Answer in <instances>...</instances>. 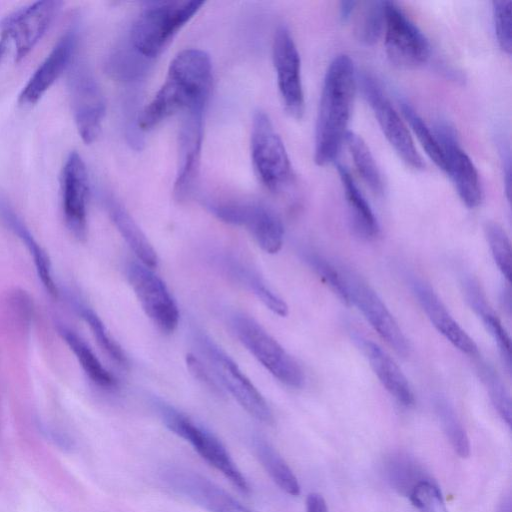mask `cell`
Instances as JSON below:
<instances>
[{
  "instance_id": "1",
  "label": "cell",
  "mask_w": 512,
  "mask_h": 512,
  "mask_svg": "<svg viewBox=\"0 0 512 512\" xmlns=\"http://www.w3.org/2000/svg\"><path fill=\"white\" fill-rule=\"evenodd\" d=\"M212 83L209 55L199 49H185L171 61L165 81L138 119L142 130L185 110L206 106Z\"/></svg>"
},
{
  "instance_id": "2",
  "label": "cell",
  "mask_w": 512,
  "mask_h": 512,
  "mask_svg": "<svg viewBox=\"0 0 512 512\" xmlns=\"http://www.w3.org/2000/svg\"><path fill=\"white\" fill-rule=\"evenodd\" d=\"M356 80L351 58L335 56L325 73L316 121L314 161L319 166L335 161L344 144Z\"/></svg>"
},
{
  "instance_id": "3",
  "label": "cell",
  "mask_w": 512,
  "mask_h": 512,
  "mask_svg": "<svg viewBox=\"0 0 512 512\" xmlns=\"http://www.w3.org/2000/svg\"><path fill=\"white\" fill-rule=\"evenodd\" d=\"M203 4L197 0L148 3L132 25L131 47L144 59L157 57Z\"/></svg>"
},
{
  "instance_id": "4",
  "label": "cell",
  "mask_w": 512,
  "mask_h": 512,
  "mask_svg": "<svg viewBox=\"0 0 512 512\" xmlns=\"http://www.w3.org/2000/svg\"><path fill=\"white\" fill-rule=\"evenodd\" d=\"M155 406L170 431L187 441L208 464L222 473L239 491L250 492L247 479L213 433L162 401H156Z\"/></svg>"
},
{
  "instance_id": "5",
  "label": "cell",
  "mask_w": 512,
  "mask_h": 512,
  "mask_svg": "<svg viewBox=\"0 0 512 512\" xmlns=\"http://www.w3.org/2000/svg\"><path fill=\"white\" fill-rule=\"evenodd\" d=\"M232 326L239 341L276 379L293 388L303 385L298 362L256 320L236 315Z\"/></svg>"
},
{
  "instance_id": "6",
  "label": "cell",
  "mask_w": 512,
  "mask_h": 512,
  "mask_svg": "<svg viewBox=\"0 0 512 512\" xmlns=\"http://www.w3.org/2000/svg\"><path fill=\"white\" fill-rule=\"evenodd\" d=\"M251 158L261 183L270 191L278 192L291 182L293 170L287 151L264 111L253 117Z\"/></svg>"
},
{
  "instance_id": "7",
  "label": "cell",
  "mask_w": 512,
  "mask_h": 512,
  "mask_svg": "<svg viewBox=\"0 0 512 512\" xmlns=\"http://www.w3.org/2000/svg\"><path fill=\"white\" fill-rule=\"evenodd\" d=\"M196 341L217 380L242 408L255 419L267 424L272 423L273 414L265 398L231 357L203 333L197 335Z\"/></svg>"
},
{
  "instance_id": "8",
  "label": "cell",
  "mask_w": 512,
  "mask_h": 512,
  "mask_svg": "<svg viewBox=\"0 0 512 512\" xmlns=\"http://www.w3.org/2000/svg\"><path fill=\"white\" fill-rule=\"evenodd\" d=\"M206 207L221 221L245 227L265 252L274 254L281 249L282 221L266 205L253 201H208Z\"/></svg>"
},
{
  "instance_id": "9",
  "label": "cell",
  "mask_w": 512,
  "mask_h": 512,
  "mask_svg": "<svg viewBox=\"0 0 512 512\" xmlns=\"http://www.w3.org/2000/svg\"><path fill=\"white\" fill-rule=\"evenodd\" d=\"M384 38L387 57L399 68H417L430 56L428 39L392 1H385Z\"/></svg>"
},
{
  "instance_id": "10",
  "label": "cell",
  "mask_w": 512,
  "mask_h": 512,
  "mask_svg": "<svg viewBox=\"0 0 512 512\" xmlns=\"http://www.w3.org/2000/svg\"><path fill=\"white\" fill-rule=\"evenodd\" d=\"M60 2L37 1L26 5L0 23V43L14 46V60H23L40 41L57 14Z\"/></svg>"
},
{
  "instance_id": "11",
  "label": "cell",
  "mask_w": 512,
  "mask_h": 512,
  "mask_svg": "<svg viewBox=\"0 0 512 512\" xmlns=\"http://www.w3.org/2000/svg\"><path fill=\"white\" fill-rule=\"evenodd\" d=\"M350 305H355L371 327L400 356L410 354V344L379 295L359 275L341 267Z\"/></svg>"
},
{
  "instance_id": "12",
  "label": "cell",
  "mask_w": 512,
  "mask_h": 512,
  "mask_svg": "<svg viewBox=\"0 0 512 512\" xmlns=\"http://www.w3.org/2000/svg\"><path fill=\"white\" fill-rule=\"evenodd\" d=\"M68 89L78 133L85 143L90 144L100 134L105 101L95 78L84 63L73 61L70 65Z\"/></svg>"
},
{
  "instance_id": "13",
  "label": "cell",
  "mask_w": 512,
  "mask_h": 512,
  "mask_svg": "<svg viewBox=\"0 0 512 512\" xmlns=\"http://www.w3.org/2000/svg\"><path fill=\"white\" fill-rule=\"evenodd\" d=\"M359 83L383 134L398 156L413 169H424V160L418 153L406 125L377 81L368 74H361Z\"/></svg>"
},
{
  "instance_id": "14",
  "label": "cell",
  "mask_w": 512,
  "mask_h": 512,
  "mask_svg": "<svg viewBox=\"0 0 512 512\" xmlns=\"http://www.w3.org/2000/svg\"><path fill=\"white\" fill-rule=\"evenodd\" d=\"M127 277L147 317L161 332L172 333L179 322V310L163 280L136 262L129 264Z\"/></svg>"
},
{
  "instance_id": "15",
  "label": "cell",
  "mask_w": 512,
  "mask_h": 512,
  "mask_svg": "<svg viewBox=\"0 0 512 512\" xmlns=\"http://www.w3.org/2000/svg\"><path fill=\"white\" fill-rule=\"evenodd\" d=\"M159 474L161 481L171 491L209 512H256L190 469L166 466Z\"/></svg>"
},
{
  "instance_id": "16",
  "label": "cell",
  "mask_w": 512,
  "mask_h": 512,
  "mask_svg": "<svg viewBox=\"0 0 512 512\" xmlns=\"http://www.w3.org/2000/svg\"><path fill=\"white\" fill-rule=\"evenodd\" d=\"M205 106H198L181 113L178 134V164L174 183V197L178 201L189 198L197 184L203 138Z\"/></svg>"
},
{
  "instance_id": "17",
  "label": "cell",
  "mask_w": 512,
  "mask_h": 512,
  "mask_svg": "<svg viewBox=\"0 0 512 512\" xmlns=\"http://www.w3.org/2000/svg\"><path fill=\"white\" fill-rule=\"evenodd\" d=\"M272 58L284 108L291 117L301 119L305 109L301 61L294 40L284 26L276 30Z\"/></svg>"
},
{
  "instance_id": "18",
  "label": "cell",
  "mask_w": 512,
  "mask_h": 512,
  "mask_svg": "<svg viewBox=\"0 0 512 512\" xmlns=\"http://www.w3.org/2000/svg\"><path fill=\"white\" fill-rule=\"evenodd\" d=\"M435 130L445 158V172L451 178L460 199L468 208L478 207L483 199V191L476 167L460 146L452 127L440 123Z\"/></svg>"
},
{
  "instance_id": "19",
  "label": "cell",
  "mask_w": 512,
  "mask_h": 512,
  "mask_svg": "<svg viewBox=\"0 0 512 512\" xmlns=\"http://www.w3.org/2000/svg\"><path fill=\"white\" fill-rule=\"evenodd\" d=\"M62 210L65 223L78 239L87 234L89 178L81 156L73 151L65 160L61 173Z\"/></svg>"
},
{
  "instance_id": "20",
  "label": "cell",
  "mask_w": 512,
  "mask_h": 512,
  "mask_svg": "<svg viewBox=\"0 0 512 512\" xmlns=\"http://www.w3.org/2000/svg\"><path fill=\"white\" fill-rule=\"evenodd\" d=\"M76 44L77 33L74 28H71L58 40L23 87L18 98L20 105L31 106L42 98L72 64Z\"/></svg>"
},
{
  "instance_id": "21",
  "label": "cell",
  "mask_w": 512,
  "mask_h": 512,
  "mask_svg": "<svg viewBox=\"0 0 512 512\" xmlns=\"http://www.w3.org/2000/svg\"><path fill=\"white\" fill-rule=\"evenodd\" d=\"M410 286L419 305L436 330L462 353L469 356L478 355L476 343L453 318L432 287L416 277L410 280Z\"/></svg>"
},
{
  "instance_id": "22",
  "label": "cell",
  "mask_w": 512,
  "mask_h": 512,
  "mask_svg": "<svg viewBox=\"0 0 512 512\" xmlns=\"http://www.w3.org/2000/svg\"><path fill=\"white\" fill-rule=\"evenodd\" d=\"M362 350L382 386L401 405L411 407L415 397L406 376L394 359L373 341L361 340Z\"/></svg>"
},
{
  "instance_id": "23",
  "label": "cell",
  "mask_w": 512,
  "mask_h": 512,
  "mask_svg": "<svg viewBox=\"0 0 512 512\" xmlns=\"http://www.w3.org/2000/svg\"><path fill=\"white\" fill-rule=\"evenodd\" d=\"M348 207L349 223L353 233L360 239L370 241L378 237L380 226L369 203L358 189L349 170L337 164Z\"/></svg>"
},
{
  "instance_id": "24",
  "label": "cell",
  "mask_w": 512,
  "mask_h": 512,
  "mask_svg": "<svg viewBox=\"0 0 512 512\" xmlns=\"http://www.w3.org/2000/svg\"><path fill=\"white\" fill-rule=\"evenodd\" d=\"M462 285L468 304L480 317L486 330L497 344L503 363L506 365L508 372H510L511 341L507 331L489 305L479 282L469 276L464 278Z\"/></svg>"
},
{
  "instance_id": "25",
  "label": "cell",
  "mask_w": 512,
  "mask_h": 512,
  "mask_svg": "<svg viewBox=\"0 0 512 512\" xmlns=\"http://www.w3.org/2000/svg\"><path fill=\"white\" fill-rule=\"evenodd\" d=\"M107 208L113 223L136 257L143 265L156 267V251L130 214L114 199H107Z\"/></svg>"
},
{
  "instance_id": "26",
  "label": "cell",
  "mask_w": 512,
  "mask_h": 512,
  "mask_svg": "<svg viewBox=\"0 0 512 512\" xmlns=\"http://www.w3.org/2000/svg\"><path fill=\"white\" fill-rule=\"evenodd\" d=\"M253 450L274 483L291 496L300 494V485L293 471L278 451L263 437L252 438Z\"/></svg>"
},
{
  "instance_id": "27",
  "label": "cell",
  "mask_w": 512,
  "mask_h": 512,
  "mask_svg": "<svg viewBox=\"0 0 512 512\" xmlns=\"http://www.w3.org/2000/svg\"><path fill=\"white\" fill-rule=\"evenodd\" d=\"M57 330L74 353L85 374L94 384L104 389H111L117 385L116 379L105 369L81 337L64 325H58Z\"/></svg>"
},
{
  "instance_id": "28",
  "label": "cell",
  "mask_w": 512,
  "mask_h": 512,
  "mask_svg": "<svg viewBox=\"0 0 512 512\" xmlns=\"http://www.w3.org/2000/svg\"><path fill=\"white\" fill-rule=\"evenodd\" d=\"M5 221L9 224L11 229L18 235L29 250L37 270V274L48 293L56 297L58 289L53 280L50 260L41 248L38 242L33 238L24 224L16 217V215L9 210H3Z\"/></svg>"
},
{
  "instance_id": "29",
  "label": "cell",
  "mask_w": 512,
  "mask_h": 512,
  "mask_svg": "<svg viewBox=\"0 0 512 512\" xmlns=\"http://www.w3.org/2000/svg\"><path fill=\"white\" fill-rule=\"evenodd\" d=\"M344 144L353 159L358 173L370 190L374 194H382L383 180L381 173L366 142L358 134L348 131Z\"/></svg>"
},
{
  "instance_id": "30",
  "label": "cell",
  "mask_w": 512,
  "mask_h": 512,
  "mask_svg": "<svg viewBox=\"0 0 512 512\" xmlns=\"http://www.w3.org/2000/svg\"><path fill=\"white\" fill-rule=\"evenodd\" d=\"M386 464V472L391 485L406 496H409L419 483L430 480L422 468L406 455L390 457Z\"/></svg>"
},
{
  "instance_id": "31",
  "label": "cell",
  "mask_w": 512,
  "mask_h": 512,
  "mask_svg": "<svg viewBox=\"0 0 512 512\" xmlns=\"http://www.w3.org/2000/svg\"><path fill=\"white\" fill-rule=\"evenodd\" d=\"M434 407L442 429L455 452L462 458L468 457L470 444L467 433L453 406L442 396H437Z\"/></svg>"
},
{
  "instance_id": "32",
  "label": "cell",
  "mask_w": 512,
  "mask_h": 512,
  "mask_svg": "<svg viewBox=\"0 0 512 512\" xmlns=\"http://www.w3.org/2000/svg\"><path fill=\"white\" fill-rule=\"evenodd\" d=\"M385 25V1L366 2L357 18L355 34L366 45L378 41Z\"/></svg>"
},
{
  "instance_id": "33",
  "label": "cell",
  "mask_w": 512,
  "mask_h": 512,
  "mask_svg": "<svg viewBox=\"0 0 512 512\" xmlns=\"http://www.w3.org/2000/svg\"><path fill=\"white\" fill-rule=\"evenodd\" d=\"M478 372L495 410L502 420L510 426L512 419L511 397L502 379L495 369L485 362L479 363Z\"/></svg>"
},
{
  "instance_id": "34",
  "label": "cell",
  "mask_w": 512,
  "mask_h": 512,
  "mask_svg": "<svg viewBox=\"0 0 512 512\" xmlns=\"http://www.w3.org/2000/svg\"><path fill=\"white\" fill-rule=\"evenodd\" d=\"M401 110L426 154L437 167L445 171L444 154L436 136L408 103L401 102Z\"/></svg>"
},
{
  "instance_id": "35",
  "label": "cell",
  "mask_w": 512,
  "mask_h": 512,
  "mask_svg": "<svg viewBox=\"0 0 512 512\" xmlns=\"http://www.w3.org/2000/svg\"><path fill=\"white\" fill-rule=\"evenodd\" d=\"M304 259L322 282L346 305H350L349 294L341 267L314 252H305Z\"/></svg>"
},
{
  "instance_id": "36",
  "label": "cell",
  "mask_w": 512,
  "mask_h": 512,
  "mask_svg": "<svg viewBox=\"0 0 512 512\" xmlns=\"http://www.w3.org/2000/svg\"><path fill=\"white\" fill-rule=\"evenodd\" d=\"M81 317L90 327L92 334L105 354L117 365L126 368L128 359L121 346L114 340L98 315L87 307H80Z\"/></svg>"
},
{
  "instance_id": "37",
  "label": "cell",
  "mask_w": 512,
  "mask_h": 512,
  "mask_svg": "<svg viewBox=\"0 0 512 512\" xmlns=\"http://www.w3.org/2000/svg\"><path fill=\"white\" fill-rule=\"evenodd\" d=\"M235 277L244 281L258 299L273 313L279 316L288 314V306L285 301L275 294L261 277L242 265H232Z\"/></svg>"
},
{
  "instance_id": "38",
  "label": "cell",
  "mask_w": 512,
  "mask_h": 512,
  "mask_svg": "<svg viewBox=\"0 0 512 512\" xmlns=\"http://www.w3.org/2000/svg\"><path fill=\"white\" fill-rule=\"evenodd\" d=\"M484 230L492 257L498 269L507 281H510L512 271V250L509 237L504 229L496 222H487Z\"/></svg>"
},
{
  "instance_id": "39",
  "label": "cell",
  "mask_w": 512,
  "mask_h": 512,
  "mask_svg": "<svg viewBox=\"0 0 512 512\" xmlns=\"http://www.w3.org/2000/svg\"><path fill=\"white\" fill-rule=\"evenodd\" d=\"M512 2L510 0H495L492 2L495 35L500 48L511 54L512 50Z\"/></svg>"
},
{
  "instance_id": "40",
  "label": "cell",
  "mask_w": 512,
  "mask_h": 512,
  "mask_svg": "<svg viewBox=\"0 0 512 512\" xmlns=\"http://www.w3.org/2000/svg\"><path fill=\"white\" fill-rule=\"evenodd\" d=\"M408 497L419 512H448L438 486L431 480L419 483Z\"/></svg>"
},
{
  "instance_id": "41",
  "label": "cell",
  "mask_w": 512,
  "mask_h": 512,
  "mask_svg": "<svg viewBox=\"0 0 512 512\" xmlns=\"http://www.w3.org/2000/svg\"><path fill=\"white\" fill-rule=\"evenodd\" d=\"M186 364L193 377L212 391V393L218 395L223 394L218 382L211 376L210 371L197 357L192 354H188L186 356Z\"/></svg>"
},
{
  "instance_id": "42",
  "label": "cell",
  "mask_w": 512,
  "mask_h": 512,
  "mask_svg": "<svg viewBox=\"0 0 512 512\" xmlns=\"http://www.w3.org/2000/svg\"><path fill=\"white\" fill-rule=\"evenodd\" d=\"M306 512H329V510L320 494L310 493L306 498Z\"/></svg>"
},
{
  "instance_id": "43",
  "label": "cell",
  "mask_w": 512,
  "mask_h": 512,
  "mask_svg": "<svg viewBox=\"0 0 512 512\" xmlns=\"http://www.w3.org/2000/svg\"><path fill=\"white\" fill-rule=\"evenodd\" d=\"M356 4L355 1H343L340 3L339 17L343 22L351 17L356 8Z\"/></svg>"
},
{
  "instance_id": "44",
  "label": "cell",
  "mask_w": 512,
  "mask_h": 512,
  "mask_svg": "<svg viewBox=\"0 0 512 512\" xmlns=\"http://www.w3.org/2000/svg\"><path fill=\"white\" fill-rule=\"evenodd\" d=\"M511 504L512 502L510 495L508 494L503 496L497 505L496 512H512Z\"/></svg>"
}]
</instances>
